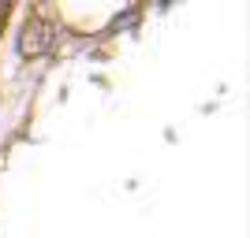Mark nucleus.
<instances>
[{"mask_svg": "<svg viewBox=\"0 0 250 238\" xmlns=\"http://www.w3.org/2000/svg\"><path fill=\"white\" fill-rule=\"evenodd\" d=\"M52 45V26L49 22H34V26H26L19 37V52L22 56H38V52H45Z\"/></svg>", "mask_w": 250, "mask_h": 238, "instance_id": "f257e3e1", "label": "nucleus"}, {"mask_svg": "<svg viewBox=\"0 0 250 238\" xmlns=\"http://www.w3.org/2000/svg\"><path fill=\"white\" fill-rule=\"evenodd\" d=\"M131 22H135V8L127 11V15H120V19H116V22H112V26H116V30H120V26H131Z\"/></svg>", "mask_w": 250, "mask_h": 238, "instance_id": "f03ea898", "label": "nucleus"}]
</instances>
